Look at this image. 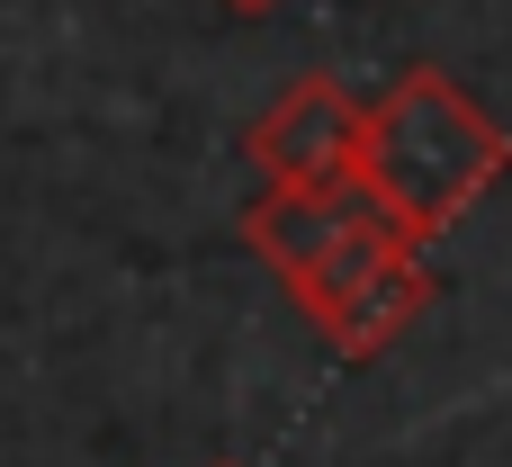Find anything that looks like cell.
Listing matches in <instances>:
<instances>
[{
  "instance_id": "obj_3",
  "label": "cell",
  "mask_w": 512,
  "mask_h": 467,
  "mask_svg": "<svg viewBox=\"0 0 512 467\" xmlns=\"http://www.w3.org/2000/svg\"><path fill=\"white\" fill-rule=\"evenodd\" d=\"M360 135H369V99L315 63L288 72L270 108L243 126V162L261 171V189H360Z\"/></svg>"
},
{
  "instance_id": "obj_5",
  "label": "cell",
  "mask_w": 512,
  "mask_h": 467,
  "mask_svg": "<svg viewBox=\"0 0 512 467\" xmlns=\"http://www.w3.org/2000/svg\"><path fill=\"white\" fill-rule=\"evenodd\" d=\"M225 9H234V18H270L279 0H225Z\"/></svg>"
},
{
  "instance_id": "obj_4",
  "label": "cell",
  "mask_w": 512,
  "mask_h": 467,
  "mask_svg": "<svg viewBox=\"0 0 512 467\" xmlns=\"http://www.w3.org/2000/svg\"><path fill=\"white\" fill-rule=\"evenodd\" d=\"M360 207H369L360 189H261V198L243 207V243L261 252V270H270L279 288H297V279L351 234Z\"/></svg>"
},
{
  "instance_id": "obj_2",
  "label": "cell",
  "mask_w": 512,
  "mask_h": 467,
  "mask_svg": "<svg viewBox=\"0 0 512 467\" xmlns=\"http://www.w3.org/2000/svg\"><path fill=\"white\" fill-rule=\"evenodd\" d=\"M288 297L306 306V324H315L342 360H387V351L414 333V315L432 306V261H423V243H405L378 207H360L351 234H342Z\"/></svg>"
},
{
  "instance_id": "obj_1",
  "label": "cell",
  "mask_w": 512,
  "mask_h": 467,
  "mask_svg": "<svg viewBox=\"0 0 512 467\" xmlns=\"http://www.w3.org/2000/svg\"><path fill=\"white\" fill-rule=\"evenodd\" d=\"M512 171V135L486 117V99L441 72L414 63L396 90L369 99V135H360V198L405 234V243H441L495 180Z\"/></svg>"
},
{
  "instance_id": "obj_6",
  "label": "cell",
  "mask_w": 512,
  "mask_h": 467,
  "mask_svg": "<svg viewBox=\"0 0 512 467\" xmlns=\"http://www.w3.org/2000/svg\"><path fill=\"white\" fill-rule=\"evenodd\" d=\"M216 467H243V459H216Z\"/></svg>"
}]
</instances>
